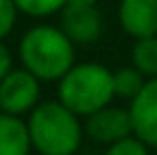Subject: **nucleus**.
<instances>
[{
    "mask_svg": "<svg viewBox=\"0 0 157 155\" xmlns=\"http://www.w3.org/2000/svg\"><path fill=\"white\" fill-rule=\"evenodd\" d=\"M21 62L41 80H62L73 68V41L64 30L32 28L21 39Z\"/></svg>",
    "mask_w": 157,
    "mask_h": 155,
    "instance_id": "obj_1",
    "label": "nucleus"
},
{
    "mask_svg": "<svg viewBox=\"0 0 157 155\" xmlns=\"http://www.w3.org/2000/svg\"><path fill=\"white\" fill-rule=\"evenodd\" d=\"M32 146L41 155H73L80 146L78 114L59 100L36 105L30 121Z\"/></svg>",
    "mask_w": 157,
    "mask_h": 155,
    "instance_id": "obj_2",
    "label": "nucleus"
},
{
    "mask_svg": "<svg viewBox=\"0 0 157 155\" xmlns=\"http://www.w3.org/2000/svg\"><path fill=\"white\" fill-rule=\"evenodd\" d=\"M114 96V73L100 64H78L59 80V100L75 114L91 116Z\"/></svg>",
    "mask_w": 157,
    "mask_h": 155,
    "instance_id": "obj_3",
    "label": "nucleus"
},
{
    "mask_svg": "<svg viewBox=\"0 0 157 155\" xmlns=\"http://www.w3.org/2000/svg\"><path fill=\"white\" fill-rule=\"evenodd\" d=\"M39 100V78L28 68L9 71L0 82V110L7 114H23Z\"/></svg>",
    "mask_w": 157,
    "mask_h": 155,
    "instance_id": "obj_4",
    "label": "nucleus"
},
{
    "mask_svg": "<svg viewBox=\"0 0 157 155\" xmlns=\"http://www.w3.org/2000/svg\"><path fill=\"white\" fill-rule=\"evenodd\" d=\"M86 132L91 139L100 141V144H116L121 139H125L134 132L132 126V114L118 107H102L98 112L89 116L86 121Z\"/></svg>",
    "mask_w": 157,
    "mask_h": 155,
    "instance_id": "obj_5",
    "label": "nucleus"
},
{
    "mask_svg": "<svg viewBox=\"0 0 157 155\" xmlns=\"http://www.w3.org/2000/svg\"><path fill=\"white\" fill-rule=\"evenodd\" d=\"M134 135L144 144L157 146V76L144 84L130 105Z\"/></svg>",
    "mask_w": 157,
    "mask_h": 155,
    "instance_id": "obj_6",
    "label": "nucleus"
},
{
    "mask_svg": "<svg viewBox=\"0 0 157 155\" xmlns=\"http://www.w3.org/2000/svg\"><path fill=\"white\" fill-rule=\"evenodd\" d=\"M102 28L96 5H64L62 9V30L66 37L78 44H91L98 39Z\"/></svg>",
    "mask_w": 157,
    "mask_h": 155,
    "instance_id": "obj_7",
    "label": "nucleus"
},
{
    "mask_svg": "<svg viewBox=\"0 0 157 155\" xmlns=\"http://www.w3.org/2000/svg\"><path fill=\"white\" fill-rule=\"evenodd\" d=\"M121 25L134 39L157 37V0H121Z\"/></svg>",
    "mask_w": 157,
    "mask_h": 155,
    "instance_id": "obj_8",
    "label": "nucleus"
},
{
    "mask_svg": "<svg viewBox=\"0 0 157 155\" xmlns=\"http://www.w3.org/2000/svg\"><path fill=\"white\" fill-rule=\"evenodd\" d=\"M30 146V128L16 119V114L0 116V155H28Z\"/></svg>",
    "mask_w": 157,
    "mask_h": 155,
    "instance_id": "obj_9",
    "label": "nucleus"
},
{
    "mask_svg": "<svg viewBox=\"0 0 157 155\" xmlns=\"http://www.w3.org/2000/svg\"><path fill=\"white\" fill-rule=\"evenodd\" d=\"M132 62L144 76H157V37H141L132 48Z\"/></svg>",
    "mask_w": 157,
    "mask_h": 155,
    "instance_id": "obj_10",
    "label": "nucleus"
},
{
    "mask_svg": "<svg viewBox=\"0 0 157 155\" xmlns=\"http://www.w3.org/2000/svg\"><path fill=\"white\" fill-rule=\"evenodd\" d=\"M144 73L139 71L137 66L134 68H121V71L114 73V89L118 96H123V98H134L139 91L144 89V80H141Z\"/></svg>",
    "mask_w": 157,
    "mask_h": 155,
    "instance_id": "obj_11",
    "label": "nucleus"
},
{
    "mask_svg": "<svg viewBox=\"0 0 157 155\" xmlns=\"http://www.w3.org/2000/svg\"><path fill=\"white\" fill-rule=\"evenodd\" d=\"M18 12L28 14V16H48L62 12L66 0H14Z\"/></svg>",
    "mask_w": 157,
    "mask_h": 155,
    "instance_id": "obj_12",
    "label": "nucleus"
},
{
    "mask_svg": "<svg viewBox=\"0 0 157 155\" xmlns=\"http://www.w3.org/2000/svg\"><path fill=\"white\" fill-rule=\"evenodd\" d=\"M105 155H148V153H146V146H144L141 139H130V137H125V139L112 144Z\"/></svg>",
    "mask_w": 157,
    "mask_h": 155,
    "instance_id": "obj_13",
    "label": "nucleus"
},
{
    "mask_svg": "<svg viewBox=\"0 0 157 155\" xmlns=\"http://www.w3.org/2000/svg\"><path fill=\"white\" fill-rule=\"evenodd\" d=\"M16 12H18V7L14 0H0V39L12 32L16 23Z\"/></svg>",
    "mask_w": 157,
    "mask_h": 155,
    "instance_id": "obj_14",
    "label": "nucleus"
},
{
    "mask_svg": "<svg viewBox=\"0 0 157 155\" xmlns=\"http://www.w3.org/2000/svg\"><path fill=\"white\" fill-rule=\"evenodd\" d=\"M12 71V55H9V50L0 44V82H2V78L7 76V73Z\"/></svg>",
    "mask_w": 157,
    "mask_h": 155,
    "instance_id": "obj_15",
    "label": "nucleus"
},
{
    "mask_svg": "<svg viewBox=\"0 0 157 155\" xmlns=\"http://www.w3.org/2000/svg\"><path fill=\"white\" fill-rule=\"evenodd\" d=\"M66 5H96V0H66Z\"/></svg>",
    "mask_w": 157,
    "mask_h": 155,
    "instance_id": "obj_16",
    "label": "nucleus"
}]
</instances>
